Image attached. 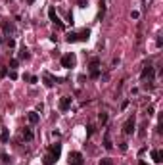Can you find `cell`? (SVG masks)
I'll list each match as a JSON object with an SVG mask.
<instances>
[{
    "mask_svg": "<svg viewBox=\"0 0 163 165\" xmlns=\"http://www.w3.org/2000/svg\"><path fill=\"white\" fill-rule=\"evenodd\" d=\"M104 148H106V150H111V142H110V133H106V136H104Z\"/></svg>",
    "mask_w": 163,
    "mask_h": 165,
    "instance_id": "13",
    "label": "cell"
},
{
    "mask_svg": "<svg viewBox=\"0 0 163 165\" xmlns=\"http://www.w3.org/2000/svg\"><path fill=\"white\" fill-rule=\"evenodd\" d=\"M69 108H71V96H63L60 100V109L61 111H67Z\"/></svg>",
    "mask_w": 163,
    "mask_h": 165,
    "instance_id": "7",
    "label": "cell"
},
{
    "mask_svg": "<svg viewBox=\"0 0 163 165\" xmlns=\"http://www.w3.org/2000/svg\"><path fill=\"white\" fill-rule=\"evenodd\" d=\"M19 58H25V60H27V58H29V50L27 48H21L19 50Z\"/></svg>",
    "mask_w": 163,
    "mask_h": 165,
    "instance_id": "17",
    "label": "cell"
},
{
    "mask_svg": "<svg viewBox=\"0 0 163 165\" xmlns=\"http://www.w3.org/2000/svg\"><path fill=\"white\" fill-rule=\"evenodd\" d=\"M138 165H148V163H146V161H140V163H138Z\"/></svg>",
    "mask_w": 163,
    "mask_h": 165,
    "instance_id": "24",
    "label": "cell"
},
{
    "mask_svg": "<svg viewBox=\"0 0 163 165\" xmlns=\"http://www.w3.org/2000/svg\"><path fill=\"white\" fill-rule=\"evenodd\" d=\"M48 154L58 161V159H60V156H61V144H58V142H56V144H52L48 148Z\"/></svg>",
    "mask_w": 163,
    "mask_h": 165,
    "instance_id": "3",
    "label": "cell"
},
{
    "mask_svg": "<svg viewBox=\"0 0 163 165\" xmlns=\"http://www.w3.org/2000/svg\"><path fill=\"white\" fill-rule=\"evenodd\" d=\"M2 31H4L6 35H12V33H14V25L10 23L8 19H4V21H2Z\"/></svg>",
    "mask_w": 163,
    "mask_h": 165,
    "instance_id": "10",
    "label": "cell"
},
{
    "mask_svg": "<svg viewBox=\"0 0 163 165\" xmlns=\"http://www.w3.org/2000/svg\"><path fill=\"white\" fill-rule=\"evenodd\" d=\"M10 79H17V73L16 71H10Z\"/></svg>",
    "mask_w": 163,
    "mask_h": 165,
    "instance_id": "22",
    "label": "cell"
},
{
    "mask_svg": "<svg viewBox=\"0 0 163 165\" xmlns=\"http://www.w3.org/2000/svg\"><path fill=\"white\" fill-rule=\"evenodd\" d=\"M98 75H100V71H98V60L94 58V60L90 61V77H94V79H96Z\"/></svg>",
    "mask_w": 163,
    "mask_h": 165,
    "instance_id": "9",
    "label": "cell"
},
{
    "mask_svg": "<svg viewBox=\"0 0 163 165\" xmlns=\"http://www.w3.org/2000/svg\"><path fill=\"white\" fill-rule=\"evenodd\" d=\"M94 133V127L92 125H88V127H86V134H88V136H90V134H92Z\"/></svg>",
    "mask_w": 163,
    "mask_h": 165,
    "instance_id": "20",
    "label": "cell"
},
{
    "mask_svg": "<svg viewBox=\"0 0 163 165\" xmlns=\"http://www.w3.org/2000/svg\"><path fill=\"white\" fill-rule=\"evenodd\" d=\"M48 17H50V21H52L54 25H58L60 29H63V23H61V19L58 17V14H56V10H54V8L48 10Z\"/></svg>",
    "mask_w": 163,
    "mask_h": 165,
    "instance_id": "4",
    "label": "cell"
},
{
    "mask_svg": "<svg viewBox=\"0 0 163 165\" xmlns=\"http://www.w3.org/2000/svg\"><path fill=\"white\" fill-rule=\"evenodd\" d=\"M100 165H113V163H111L110 157H104V159H100Z\"/></svg>",
    "mask_w": 163,
    "mask_h": 165,
    "instance_id": "19",
    "label": "cell"
},
{
    "mask_svg": "<svg viewBox=\"0 0 163 165\" xmlns=\"http://www.w3.org/2000/svg\"><path fill=\"white\" fill-rule=\"evenodd\" d=\"M152 159H154L155 163H161L163 161V152L161 150H154V152H152Z\"/></svg>",
    "mask_w": 163,
    "mask_h": 165,
    "instance_id": "11",
    "label": "cell"
},
{
    "mask_svg": "<svg viewBox=\"0 0 163 165\" xmlns=\"http://www.w3.org/2000/svg\"><path fill=\"white\" fill-rule=\"evenodd\" d=\"M100 123H102V125H106V123H107V113H100Z\"/></svg>",
    "mask_w": 163,
    "mask_h": 165,
    "instance_id": "18",
    "label": "cell"
},
{
    "mask_svg": "<svg viewBox=\"0 0 163 165\" xmlns=\"http://www.w3.org/2000/svg\"><path fill=\"white\" fill-rule=\"evenodd\" d=\"M75 64H77V58H75V54H65V56L61 58V67H65V69L75 67Z\"/></svg>",
    "mask_w": 163,
    "mask_h": 165,
    "instance_id": "2",
    "label": "cell"
},
{
    "mask_svg": "<svg viewBox=\"0 0 163 165\" xmlns=\"http://www.w3.org/2000/svg\"><path fill=\"white\" fill-rule=\"evenodd\" d=\"M154 67H152V65H146V67L142 69V73H140V77H142V79H152V77H154Z\"/></svg>",
    "mask_w": 163,
    "mask_h": 165,
    "instance_id": "8",
    "label": "cell"
},
{
    "mask_svg": "<svg viewBox=\"0 0 163 165\" xmlns=\"http://www.w3.org/2000/svg\"><path fill=\"white\" fill-rule=\"evenodd\" d=\"M88 36H90V31L88 29H83L79 33H67L65 40L67 42H85V40H88Z\"/></svg>",
    "mask_w": 163,
    "mask_h": 165,
    "instance_id": "1",
    "label": "cell"
},
{
    "mask_svg": "<svg viewBox=\"0 0 163 165\" xmlns=\"http://www.w3.org/2000/svg\"><path fill=\"white\" fill-rule=\"evenodd\" d=\"M8 138H10V136H8V131L4 129L2 133H0V140H2V142H8Z\"/></svg>",
    "mask_w": 163,
    "mask_h": 165,
    "instance_id": "14",
    "label": "cell"
},
{
    "mask_svg": "<svg viewBox=\"0 0 163 165\" xmlns=\"http://www.w3.org/2000/svg\"><path fill=\"white\" fill-rule=\"evenodd\" d=\"M10 67H17V60H12V61H10Z\"/></svg>",
    "mask_w": 163,
    "mask_h": 165,
    "instance_id": "23",
    "label": "cell"
},
{
    "mask_svg": "<svg viewBox=\"0 0 163 165\" xmlns=\"http://www.w3.org/2000/svg\"><path fill=\"white\" fill-rule=\"evenodd\" d=\"M33 2H35V0H29V4H33Z\"/></svg>",
    "mask_w": 163,
    "mask_h": 165,
    "instance_id": "25",
    "label": "cell"
},
{
    "mask_svg": "<svg viewBox=\"0 0 163 165\" xmlns=\"http://www.w3.org/2000/svg\"><path fill=\"white\" fill-rule=\"evenodd\" d=\"M44 85L48 86V89H50V86L54 85V81H52V77H50V75H46V77H44Z\"/></svg>",
    "mask_w": 163,
    "mask_h": 165,
    "instance_id": "15",
    "label": "cell"
},
{
    "mask_svg": "<svg viewBox=\"0 0 163 165\" xmlns=\"http://www.w3.org/2000/svg\"><path fill=\"white\" fill-rule=\"evenodd\" d=\"M29 121H31L33 125H37L38 121H41V117H38V113H37V111H29Z\"/></svg>",
    "mask_w": 163,
    "mask_h": 165,
    "instance_id": "12",
    "label": "cell"
},
{
    "mask_svg": "<svg viewBox=\"0 0 163 165\" xmlns=\"http://www.w3.org/2000/svg\"><path fill=\"white\" fill-rule=\"evenodd\" d=\"M27 79H29V81H31V83H37V81H38V79H37V77H35V75H29V77H27Z\"/></svg>",
    "mask_w": 163,
    "mask_h": 165,
    "instance_id": "21",
    "label": "cell"
},
{
    "mask_svg": "<svg viewBox=\"0 0 163 165\" xmlns=\"http://www.w3.org/2000/svg\"><path fill=\"white\" fill-rule=\"evenodd\" d=\"M123 131H125V134H132V133H135V117H130V119L127 121L125 127H123Z\"/></svg>",
    "mask_w": 163,
    "mask_h": 165,
    "instance_id": "6",
    "label": "cell"
},
{
    "mask_svg": "<svg viewBox=\"0 0 163 165\" xmlns=\"http://www.w3.org/2000/svg\"><path fill=\"white\" fill-rule=\"evenodd\" d=\"M23 138H25V140H31V138H33V133L29 129H25L23 131Z\"/></svg>",
    "mask_w": 163,
    "mask_h": 165,
    "instance_id": "16",
    "label": "cell"
},
{
    "mask_svg": "<svg viewBox=\"0 0 163 165\" xmlns=\"http://www.w3.org/2000/svg\"><path fill=\"white\" fill-rule=\"evenodd\" d=\"M69 159H71V165H83V163H85V159H83V154H81V152H71Z\"/></svg>",
    "mask_w": 163,
    "mask_h": 165,
    "instance_id": "5",
    "label": "cell"
}]
</instances>
